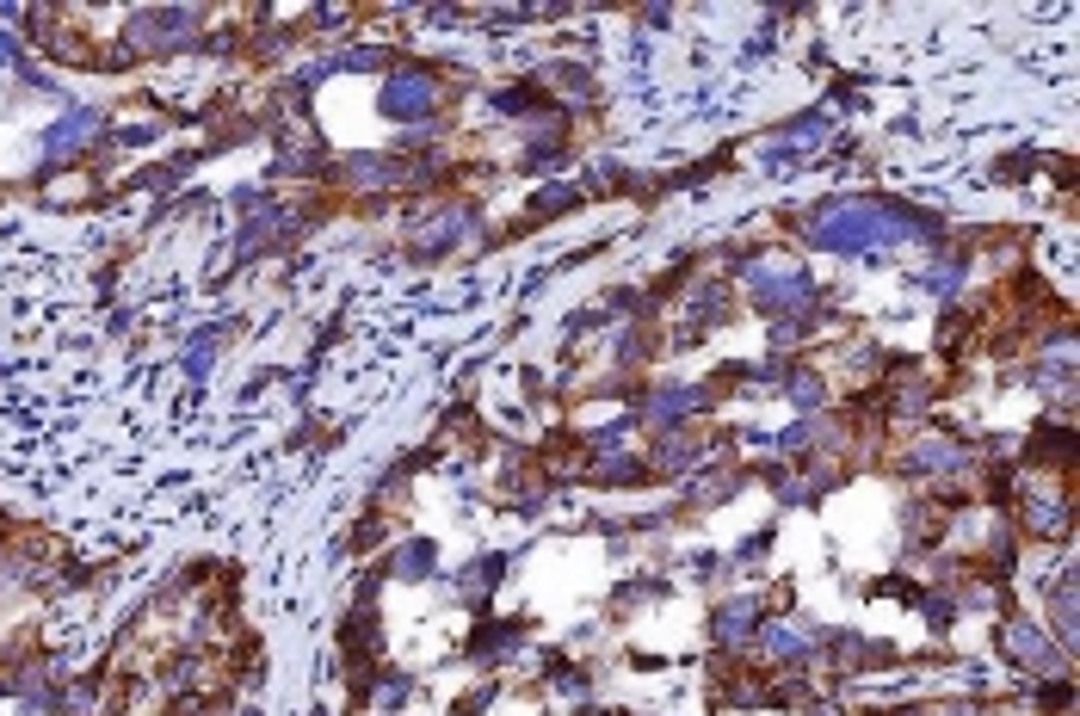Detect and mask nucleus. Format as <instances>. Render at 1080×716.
Segmentation results:
<instances>
[{
  "instance_id": "f257e3e1",
  "label": "nucleus",
  "mask_w": 1080,
  "mask_h": 716,
  "mask_svg": "<svg viewBox=\"0 0 1080 716\" xmlns=\"http://www.w3.org/2000/svg\"><path fill=\"white\" fill-rule=\"evenodd\" d=\"M902 235L908 229L889 223V204H864V198L827 204L809 223V241L815 247H840V254H858V247H877V241H902Z\"/></svg>"
},
{
  "instance_id": "f03ea898",
  "label": "nucleus",
  "mask_w": 1080,
  "mask_h": 716,
  "mask_svg": "<svg viewBox=\"0 0 1080 716\" xmlns=\"http://www.w3.org/2000/svg\"><path fill=\"white\" fill-rule=\"evenodd\" d=\"M130 38L142 50H179V44L198 38V13H136Z\"/></svg>"
},
{
  "instance_id": "7ed1b4c3",
  "label": "nucleus",
  "mask_w": 1080,
  "mask_h": 716,
  "mask_svg": "<svg viewBox=\"0 0 1080 716\" xmlns=\"http://www.w3.org/2000/svg\"><path fill=\"white\" fill-rule=\"evenodd\" d=\"M432 93H439V87H432L426 75H395L389 93H383V105H389V118H426Z\"/></svg>"
},
{
  "instance_id": "20e7f679",
  "label": "nucleus",
  "mask_w": 1080,
  "mask_h": 716,
  "mask_svg": "<svg viewBox=\"0 0 1080 716\" xmlns=\"http://www.w3.org/2000/svg\"><path fill=\"white\" fill-rule=\"evenodd\" d=\"M93 130H99V118H93V112H75V118H62V124L50 130V161H68V155H75V149H81V142H87Z\"/></svg>"
},
{
  "instance_id": "39448f33",
  "label": "nucleus",
  "mask_w": 1080,
  "mask_h": 716,
  "mask_svg": "<svg viewBox=\"0 0 1080 716\" xmlns=\"http://www.w3.org/2000/svg\"><path fill=\"white\" fill-rule=\"evenodd\" d=\"M957 463H963V451L951 439H920V451H914V470H926V476H945Z\"/></svg>"
},
{
  "instance_id": "423d86ee",
  "label": "nucleus",
  "mask_w": 1080,
  "mask_h": 716,
  "mask_svg": "<svg viewBox=\"0 0 1080 716\" xmlns=\"http://www.w3.org/2000/svg\"><path fill=\"white\" fill-rule=\"evenodd\" d=\"M346 179H352V186H383V179H395V161H383V155H352V161H346Z\"/></svg>"
},
{
  "instance_id": "0eeeda50",
  "label": "nucleus",
  "mask_w": 1080,
  "mask_h": 716,
  "mask_svg": "<svg viewBox=\"0 0 1080 716\" xmlns=\"http://www.w3.org/2000/svg\"><path fill=\"white\" fill-rule=\"evenodd\" d=\"M716 636H723V642L753 636V605H747V599H741V605H723V612H716Z\"/></svg>"
},
{
  "instance_id": "6e6552de",
  "label": "nucleus",
  "mask_w": 1080,
  "mask_h": 716,
  "mask_svg": "<svg viewBox=\"0 0 1080 716\" xmlns=\"http://www.w3.org/2000/svg\"><path fill=\"white\" fill-rule=\"evenodd\" d=\"M1006 649H1013L1019 661H1031V667H1037V661H1043V636H1037L1031 624H1006Z\"/></svg>"
},
{
  "instance_id": "1a4fd4ad",
  "label": "nucleus",
  "mask_w": 1080,
  "mask_h": 716,
  "mask_svg": "<svg viewBox=\"0 0 1080 716\" xmlns=\"http://www.w3.org/2000/svg\"><path fill=\"white\" fill-rule=\"evenodd\" d=\"M426 568H432V544H402L395 550V575L414 581V575H426Z\"/></svg>"
},
{
  "instance_id": "9d476101",
  "label": "nucleus",
  "mask_w": 1080,
  "mask_h": 716,
  "mask_svg": "<svg viewBox=\"0 0 1080 716\" xmlns=\"http://www.w3.org/2000/svg\"><path fill=\"white\" fill-rule=\"evenodd\" d=\"M556 87L562 93H587L593 81H587V68H556Z\"/></svg>"
},
{
  "instance_id": "9b49d317",
  "label": "nucleus",
  "mask_w": 1080,
  "mask_h": 716,
  "mask_svg": "<svg viewBox=\"0 0 1080 716\" xmlns=\"http://www.w3.org/2000/svg\"><path fill=\"white\" fill-rule=\"evenodd\" d=\"M790 389H797V402H815V396H821V377L803 371V377H790Z\"/></svg>"
},
{
  "instance_id": "f8f14e48",
  "label": "nucleus",
  "mask_w": 1080,
  "mask_h": 716,
  "mask_svg": "<svg viewBox=\"0 0 1080 716\" xmlns=\"http://www.w3.org/2000/svg\"><path fill=\"white\" fill-rule=\"evenodd\" d=\"M568 204H574V192H562V186H556V192H537V210H568Z\"/></svg>"
},
{
  "instance_id": "ddd939ff",
  "label": "nucleus",
  "mask_w": 1080,
  "mask_h": 716,
  "mask_svg": "<svg viewBox=\"0 0 1080 716\" xmlns=\"http://www.w3.org/2000/svg\"><path fill=\"white\" fill-rule=\"evenodd\" d=\"M13 56H19V50H13V38H7V31H0V62H13Z\"/></svg>"
},
{
  "instance_id": "4468645a",
  "label": "nucleus",
  "mask_w": 1080,
  "mask_h": 716,
  "mask_svg": "<svg viewBox=\"0 0 1080 716\" xmlns=\"http://www.w3.org/2000/svg\"><path fill=\"white\" fill-rule=\"evenodd\" d=\"M241 716H254V710H241Z\"/></svg>"
}]
</instances>
